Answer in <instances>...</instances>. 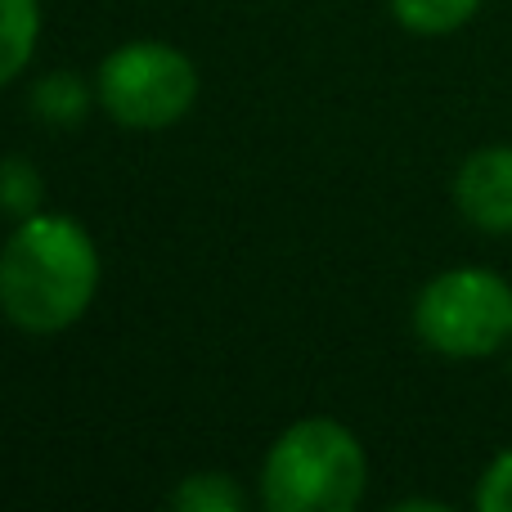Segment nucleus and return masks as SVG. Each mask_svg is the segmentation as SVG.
Wrapping results in <instances>:
<instances>
[{
  "instance_id": "nucleus-1",
  "label": "nucleus",
  "mask_w": 512,
  "mask_h": 512,
  "mask_svg": "<svg viewBox=\"0 0 512 512\" xmlns=\"http://www.w3.org/2000/svg\"><path fill=\"white\" fill-rule=\"evenodd\" d=\"M99 288V248L72 216H23L0 248V310L14 328L50 337L90 310Z\"/></svg>"
},
{
  "instance_id": "nucleus-2",
  "label": "nucleus",
  "mask_w": 512,
  "mask_h": 512,
  "mask_svg": "<svg viewBox=\"0 0 512 512\" xmlns=\"http://www.w3.org/2000/svg\"><path fill=\"white\" fill-rule=\"evenodd\" d=\"M369 486V459L337 418H301L261 463V504L270 512H351Z\"/></svg>"
},
{
  "instance_id": "nucleus-3",
  "label": "nucleus",
  "mask_w": 512,
  "mask_h": 512,
  "mask_svg": "<svg viewBox=\"0 0 512 512\" xmlns=\"http://www.w3.org/2000/svg\"><path fill=\"white\" fill-rule=\"evenodd\" d=\"M414 333L450 360H486L512 342V283L495 270L459 265L418 292Z\"/></svg>"
},
{
  "instance_id": "nucleus-4",
  "label": "nucleus",
  "mask_w": 512,
  "mask_h": 512,
  "mask_svg": "<svg viewBox=\"0 0 512 512\" xmlns=\"http://www.w3.org/2000/svg\"><path fill=\"white\" fill-rule=\"evenodd\" d=\"M198 99V72L176 45L131 41L99 63V104L117 126L162 131L176 126Z\"/></svg>"
},
{
  "instance_id": "nucleus-5",
  "label": "nucleus",
  "mask_w": 512,
  "mask_h": 512,
  "mask_svg": "<svg viewBox=\"0 0 512 512\" xmlns=\"http://www.w3.org/2000/svg\"><path fill=\"white\" fill-rule=\"evenodd\" d=\"M454 207L481 234H512V144H486L468 153L454 176Z\"/></svg>"
},
{
  "instance_id": "nucleus-6",
  "label": "nucleus",
  "mask_w": 512,
  "mask_h": 512,
  "mask_svg": "<svg viewBox=\"0 0 512 512\" xmlns=\"http://www.w3.org/2000/svg\"><path fill=\"white\" fill-rule=\"evenodd\" d=\"M41 36V0H0V86L27 68Z\"/></svg>"
},
{
  "instance_id": "nucleus-7",
  "label": "nucleus",
  "mask_w": 512,
  "mask_h": 512,
  "mask_svg": "<svg viewBox=\"0 0 512 512\" xmlns=\"http://www.w3.org/2000/svg\"><path fill=\"white\" fill-rule=\"evenodd\" d=\"M32 108L45 126H81L90 113V86L77 72H50L36 81Z\"/></svg>"
},
{
  "instance_id": "nucleus-8",
  "label": "nucleus",
  "mask_w": 512,
  "mask_h": 512,
  "mask_svg": "<svg viewBox=\"0 0 512 512\" xmlns=\"http://www.w3.org/2000/svg\"><path fill=\"white\" fill-rule=\"evenodd\" d=\"M481 9V0H391V14L400 27L418 36H445L459 32L463 23H472Z\"/></svg>"
},
{
  "instance_id": "nucleus-9",
  "label": "nucleus",
  "mask_w": 512,
  "mask_h": 512,
  "mask_svg": "<svg viewBox=\"0 0 512 512\" xmlns=\"http://www.w3.org/2000/svg\"><path fill=\"white\" fill-rule=\"evenodd\" d=\"M171 508L185 512H239L243 508V490L234 486V477L225 472H194L171 490Z\"/></svg>"
},
{
  "instance_id": "nucleus-10",
  "label": "nucleus",
  "mask_w": 512,
  "mask_h": 512,
  "mask_svg": "<svg viewBox=\"0 0 512 512\" xmlns=\"http://www.w3.org/2000/svg\"><path fill=\"white\" fill-rule=\"evenodd\" d=\"M41 171L32 167V162L23 158H5L0 162V207L5 212H14L18 221L23 216H36L41 212Z\"/></svg>"
},
{
  "instance_id": "nucleus-11",
  "label": "nucleus",
  "mask_w": 512,
  "mask_h": 512,
  "mask_svg": "<svg viewBox=\"0 0 512 512\" xmlns=\"http://www.w3.org/2000/svg\"><path fill=\"white\" fill-rule=\"evenodd\" d=\"M472 499H477L481 512H512V450L495 454V463L481 472Z\"/></svg>"
},
{
  "instance_id": "nucleus-12",
  "label": "nucleus",
  "mask_w": 512,
  "mask_h": 512,
  "mask_svg": "<svg viewBox=\"0 0 512 512\" xmlns=\"http://www.w3.org/2000/svg\"><path fill=\"white\" fill-rule=\"evenodd\" d=\"M445 512V504H432V499H405V504H396V512Z\"/></svg>"
}]
</instances>
